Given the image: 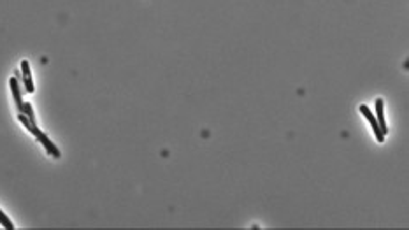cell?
Instances as JSON below:
<instances>
[{"mask_svg": "<svg viewBox=\"0 0 409 230\" xmlns=\"http://www.w3.org/2000/svg\"><path fill=\"white\" fill-rule=\"evenodd\" d=\"M21 71H23V83H25V90L28 93H34V81H32L30 64H28L27 60L21 61Z\"/></svg>", "mask_w": 409, "mask_h": 230, "instance_id": "cell-3", "label": "cell"}, {"mask_svg": "<svg viewBox=\"0 0 409 230\" xmlns=\"http://www.w3.org/2000/svg\"><path fill=\"white\" fill-rule=\"evenodd\" d=\"M35 137H37L39 141H40V144H42L44 148H46V151H48V153L53 155V157H55V158H60V151H58V148H56L55 144H53V142H51V139L48 137L46 134H42V132H40L39 135H35Z\"/></svg>", "mask_w": 409, "mask_h": 230, "instance_id": "cell-4", "label": "cell"}, {"mask_svg": "<svg viewBox=\"0 0 409 230\" xmlns=\"http://www.w3.org/2000/svg\"><path fill=\"white\" fill-rule=\"evenodd\" d=\"M376 120H378V125L381 129V132L386 135L388 132V127H386V120H384V108H383V98H378L376 100Z\"/></svg>", "mask_w": 409, "mask_h": 230, "instance_id": "cell-2", "label": "cell"}, {"mask_svg": "<svg viewBox=\"0 0 409 230\" xmlns=\"http://www.w3.org/2000/svg\"><path fill=\"white\" fill-rule=\"evenodd\" d=\"M0 225H2L4 228H7V230H13L14 228V223L9 218H7L6 213H4L2 209H0Z\"/></svg>", "mask_w": 409, "mask_h": 230, "instance_id": "cell-6", "label": "cell"}, {"mask_svg": "<svg viewBox=\"0 0 409 230\" xmlns=\"http://www.w3.org/2000/svg\"><path fill=\"white\" fill-rule=\"evenodd\" d=\"M9 86H11V92H13V97H14V102L16 106H18V111L21 113L23 109V100H21V92H19V83L16 77H11L9 79Z\"/></svg>", "mask_w": 409, "mask_h": 230, "instance_id": "cell-5", "label": "cell"}, {"mask_svg": "<svg viewBox=\"0 0 409 230\" xmlns=\"http://www.w3.org/2000/svg\"><path fill=\"white\" fill-rule=\"evenodd\" d=\"M360 113H362L363 118H365V120L371 123V129H372V132H374L376 139H378V142H383L384 141V134L381 132V129H379L378 120H376V116L371 113V109L367 108L365 104H362V106H360Z\"/></svg>", "mask_w": 409, "mask_h": 230, "instance_id": "cell-1", "label": "cell"}]
</instances>
